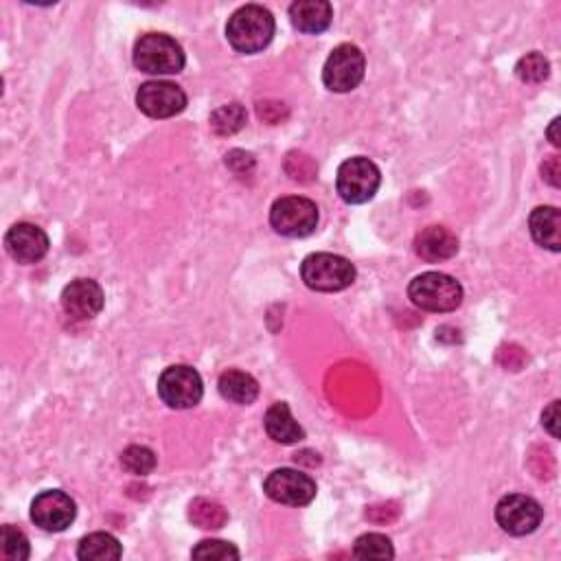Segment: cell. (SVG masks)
Returning a JSON list of instances; mask_svg holds the SVG:
<instances>
[{
  "instance_id": "cell-7",
  "label": "cell",
  "mask_w": 561,
  "mask_h": 561,
  "mask_svg": "<svg viewBox=\"0 0 561 561\" xmlns=\"http://www.w3.org/2000/svg\"><path fill=\"white\" fill-rule=\"evenodd\" d=\"M204 395L202 377L196 369L185 364L169 366L163 371V375L158 377V397L169 408L176 410H187L200 404V399Z\"/></svg>"
},
{
  "instance_id": "cell-3",
  "label": "cell",
  "mask_w": 561,
  "mask_h": 561,
  "mask_svg": "<svg viewBox=\"0 0 561 561\" xmlns=\"http://www.w3.org/2000/svg\"><path fill=\"white\" fill-rule=\"evenodd\" d=\"M134 66L147 75H176L185 68V51L165 33H147L134 44Z\"/></svg>"
},
{
  "instance_id": "cell-20",
  "label": "cell",
  "mask_w": 561,
  "mask_h": 561,
  "mask_svg": "<svg viewBox=\"0 0 561 561\" xmlns=\"http://www.w3.org/2000/svg\"><path fill=\"white\" fill-rule=\"evenodd\" d=\"M123 548L119 540L110 533H90L86 535L77 548V557L84 561H108L121 559Z\"/></svg>"
},
{
  "instance_id": "cell-27",
  "label": "cell",
  "mask_w": 561,
  "mask_h": 561,
  "mask_svg": "<svg viewBox=\"0 0 561 561\" xmlns=\"http://www.w3.org/2000/svg\"><path fill=\"white\" fill-rule=\"evenodd\" d=\"M193 559H213V561H228L239 559V551L228 542L222 540H204L191 551Z\"/></svg>"
},
{
  "instance_id": "cell-8",
  "label": "cell",
  "mask_w": 561,
  "mask_h": 561,
  "mask_svg": "<svg viewBox=\"0 0 561 561\" xmlns=\"http://www.w3.org/2000/svg\"><path fill=\"white\" fill-rule=\"evenodd\" d=\"M364 53L353 44H340L327 57L323 68V84L331 93H351L364 79Z\"/></svg>"
},
{
  "instance_id": "cell-30",
  "label": "cell",
  "mask_w": 561,
  "mask_h": 561,
  "mask_svg": "<svg viewBox=\"0 0 561 561\" xmlns=\"http://www.w3.org/2000/svg\"><path fill=\"white\" fill-rule=\"evenodd\" d=\"M559 117L557 119H553V123H551V128H548V139H551V143L555 145V147H559L561 145V139H559Z\"/></svg>"
},
{
  "instance_id": "cell-25",
  "label": "cell",
  "mask_w": 561,
  "mask_h": 561,
  "mask_svg": "<svg viewBox=\"0 0 561 561\" xmlns=\"http://www.w3.org/2000/svg\"><path fill=\"white\" fill-rule=\"evenodd\" d=\"M121 465L125 472L134 476H147L156 469V454L150 448H145V445H130L121 454Z\"/></svg>"
},
{
  "instance_id": "cell-9",
  "label": "cell",
  "mask_w": 561,
  "mask_h": 561,
  "mask_svg": "<svg viewBox=\"0 0 561 561\" xmlns=\"http://www.w3.org/2000/svg\"><path fill=\"white\" fill-rule=\"evenodd\" d=\"M263 491L279 505L305 507L316 498V483L299 469L283 467L266 478Z\"/></svg>"
},
{
  "instance_id": "cell-16",
  "label": "cell",
  "mask_w": 561,
  "mask_h": 561,
  "mask_svg": "<svg viewBox=\"0 0 561 561\" xmlns=\"http://www.w3.org/2000/svg\"><path fill=\"white\" fill-rule=\"evenodd\" d=\"M334 9L327 0H296L290 5L292 25L303 33H323L329 29Z\"/></svg>"
},
{
  "instance_id": "cell-19",
  "label": "cell",
  "mask_w": 561,
  "mask_h": 561,
  "mask_svg": "<svg viewBox=\"0 0 561 561\" xmlns=\"http://www.w3.org/2000/svg\"><path fill=\"white\" fill-rule=\"evenodd\" d=\"M217 388H220V395L224 399H228V402L242 404V406L253 404L259 397V384L255 377L244 371H237V369L222 373L220 382H217Z\"/></svg>"
},
{
  "instance_id": "cell-10",
  "label": "cell",
  "mask_w": 561,
  "mask_h": 561,
  "mask_svg": "<svg viewBox=\"0 0 561 561\" xmlns=\"http://www.w3.org/2000/svg\"><path fill=\"white\" fill-rule=\"evenodd\" d=\"M542 518L544 511L540 502L533 500L531 496L509 494L496 505V520L500 529L515 537L533 533L542 524Z\"/></svg>"
},
{
  "instance_id": "cell-15",
  "label": "cell",
  "mask_w": 561,
  "mask_h": 561,
  "mask_svg": "<svg viewBox=\"0 0 561 561\" xmlns=\"http://www.w3.org/2000/svg\"><path fill=\"white\" fill-rule=\"evenodd\" d=\"M415 253L430 263L448 261L459 253V239L445 226H428L415 239Z\"/></svg>"
},
{
  "instance_id": "cell-4",
  "label": "cell",
  "mask_w": 561,
  "mask_h": 561,
  "mask_svg": "<svg viewBox=\"0 0 561 561\" xmlns=\"http://www.w3.org/2000/svg\"><path fill=\"white\" fill-rule=\"evenodd\" d=\"M301 277L309 290L340 292L356 281V266L340 255L314 253L303 259Z\"/></svg>"
},
{
  "instance_id": "cell-5",
  "label": "cell",
  "mask_w": 561,
  "mask_h": 561,
  "mask_svg": "<svg viewBox=\"0 0 561 561\" xmlns=\"http://www.w3.org/2000/svg\"><path fill=\"white\" fill-rule=\"evenodd\" d=\"M382 185V174L373 160L356 156L345 160L338 167L336 189L340 198L349 204H364L375 198L377 189Z\"/></svg>"
},
{
  "instance_id": "cell-2",
  "label": "cell",
  "mask_w": 561,
  "mask_h": 561,
  "mask_svg": "<svg viewBox=\"0 0 561 561\" xmlns=\"http://www.w3.org/2000/svg\"><path fill=\"white\" fill-rule=\"evenodd\" d=\"M408 296L423 312L445 314L454 312L463 303V288L450 274L423 272L412 279Z\"/></svg>"
},
{
  "instance_id": "cell-12",
  "label": "cell",
  "mask_w": 561,
  "mask_h": 561,
  "mask_svg": "<svg viewBox=\"0 0 561 561\" xmlns=\"http://www.w3.org/2000/svg\"><path fill=\"white\" fill-rule=\"evenodd\" d=\"M136 106L152 119H171L187 108V95L171 82H147L136 93Z\"/></svg>"
},
{
  "instance_id": "cell-28",
  "label": "cell",
  "mask_w": 561,
  "mask_h": 561,
  "mask_svg": "<svg viewBox=\"0 0 561 561\" xmlns=\"http://www.w3.org/2000/svg\"><path fill=\"white\" fill-rule=\"evenodd\" d=\"M542 426L551 432L553 439H559V402H553L544 410L542 415Z\"/></svg>"
},
{
  "instance_id": "cell-11",
  "label": "cell",
  "mask_w": 561,
  "mask_h": 561,
  "mask_svg": "<svg viewBox=\"0 0 561 561\" xmlns=\"http://www.w3.org/2000/svg\"><path fill=\"white\" fill-rule=\"evenodd\" d=\"M75 515H77L75 500L60 489L42 491V494L31 502V520L36 522V526H40L42 531H49V533L66 531L68 526L75 522Z\"/></svg>"
},
{
  "instance_id": "cell-6",
  "label": "cell",
  "mask_w": 561,
  "mask_h": 561,
  "mask_svg": "<svg viewBox=\"0 0 561 561\" xmlns=\"http://www.w3.org/2000/svg\"><path fill=\"white\" fill-rule=\"evenodd\" d=\"M318 206L309 198L288 196L272 204L270 224L283 237L301 239L312 235L318 226Z\"/></svg>"
},
{
  "instance_id": "cell-18",
  "label": "cell",
  "mask_w": 561,
  "mask_h": 561,
  "mask_svg": "<svg viewBox=\"0 0 561 561\" xmlns=\"http://www.w3.org/2000/svg\"><path fill=\"white\" fill-rule=\"evenodd\" d=\"M529 228H531V235L537 244H540L542 248L553 250V253H559L561 250L559 209H555V206H537V209L531 213Z\"/></svg>"
},
{
  "instance_id": "cell-14",
  "label": "cell",
  "mask_w": 561,
  "mask_h": 561,
  "mask_svg": "<svg viewBox=\"0 0 561 561\" xmlns=\"http://www.w3.org/2000/svg\"><path fill=\"white\" fill-rule=\"evenodd\" d=\"M64 312L75 320H90L103 309V290L93 279H75L62 292Z\"/></svg>"
},
{
  "instance_id": "cell-26",
  "label": "cell",
  "mask_w": 561,
  "mask_h": 561,
  "mask_svg": "<svg viewBox=\"0 0 561 561\" xmlns=\"http://www.w3.org/2000/svg\"><path fill=\"white\" fill-rule=\"evenodd\" d=\"M191 520L200 524V529H220L226 522V511L209 500H196L191 505Z\"/></svg>"
},
{
  "instance_id": "cell-22",
  "label": "cell",
  "mask_w": 561,
  "mask_h": 561,
  "mask_svg": "<svg viewBox=\"0 0 561 561\" xmlns=\"http://www.w3.org/2000/svg\"><path fill=\"white\" fill-rule=\"evenodd\" d=\"M515 75H518V79L524 84H542L544 79L551 75V64H548L542 53H526L524 57H520L518 64H515Z\"/></svg>"
},
{
  "instance_id": "cell-23",
  "label": "cell",
  "mask_w": 561,
  "mask_h": 561,
  "mask_svg": "<svg viewBox=\"0 0 561 561\" xmlns=\"http://www.w3.org/2000/svg\"><path fill=\"white\" fill-rule=\"evenodd\" d=\"M0 548H3V557L9 561H27L31 557L27 535L11 524H5L0 531Z\"/></svg>"
},
{
  "instance_id": "cell-13",
  "label": "cell",
  "mask_w": 561,
  "mask_h": 561,
  "mask_svg": "<svg viewBox=\"0 0 561 561\" xmlns=\"http://www.w3.org/2000/svg\"><path fill=\"white\" fill-rule=\"evenodd\" d=\"M49 235L40 226L20 222L5 235V248L9 257L18 263H38L49 253Z\"/></svg>"
},
{
  "instance_id": "cell-21",
  "label": "cell",
  "mask_w": 561,
  "mask_h": 561,
  "mask_svg": "<svg viewBox=\"0 0 561 561\" xmlns=\"http://www.w3.org/2000/svg\"><path fill=\"white\" fill-rule=\"evenodd\" d=\"M353 555L358 559H393L395 557V548L388 540L386 535L382 533H366L362 537H358L356 544H353Z\"/></svg>"
},
{
  "instance_id": "cell-24",
  "label": "cell",
  "mask_w": 561,
  "mask_h": 561,
  "mask_svg": "<svg viewBox=\"0 0 561 561\" xmlns=\"http://www.w3.org/2000/svg\"><path fill=\"white\" fill-rule=\"evenodd\" d=\"M211 125L217 134H235L246 125V110L239 103H228V106L217 108L211 114Z\"/></svg>"
},
{
  "instance_id": "cell-29",
  "label": "cell",
  "mask_w": 561,
  "mask_h": 561,
  "mask_svg": "<svg viewBox=\"0 0 561 561\" xmlns=\"http://www.w3.org/2000/svg\"><path fill=\"white\" fill-rule=\"evenodd\" d=\"M542 174L553 187H559V158H551L546 165H542Z\"/></svg>"
},
{
  "instance_id": "cell-17",
  "label": "cell",
  "mask_w": 561,
  "mask_h": 561,
  "mask_svg": "<svg viewBox=\"0 0 561 561\" xmlns=\"http://www.w3.org/2000/svg\"><path fill=\"white\" fill-rule=\"evenodd\" d=\"M263 426H266L268 437L281 445H294L305 439V430L301 428V423L292 417L290 406L283 402L268 408Z\"/></svg>"
},
{
  "instance_id": "cell-1",
  "label": "cell",
  "mask_w": 561,
  "mask_h": 561,
  "mask_svg": "<svg viewBox=\"0 0 561 561\" xmlns=\"http://www.w3.org/2000/svg\"><path fill=\"white\" fill-rule=\"evenodd\" d=\"M226 38L239 53H259L268 47L274 38V18L266 7L246 5L239 7L228 18Z\"/></svg>"
}]
</instances>
